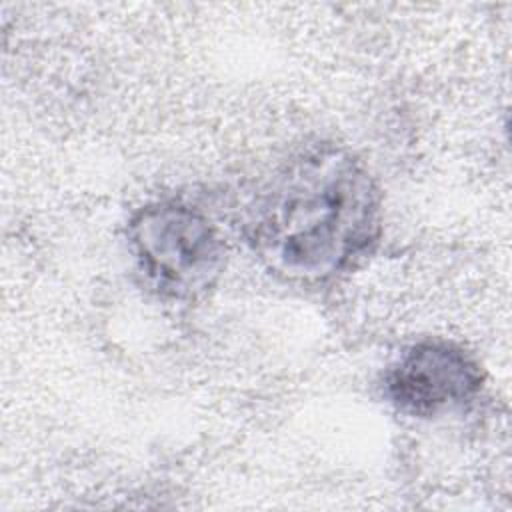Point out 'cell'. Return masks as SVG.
Returning a JSON list of instances; mask_svg holds the SVG:
<instances>
[{"mask_svg": "<svg viewBox=\"0 0 512 512\" xmlns=\"http://www.w3.org/2000/svg\"><path fill=\"white\" fill-rule=\"evenodd\" d=\"M382 196L350 150L318 144L294 154L256 194L246 238L278 278L326 282L358 264L378 242Z\"/></svg>", "mask_w": 512, "mask_h": 512, "instance_id": "cell-1", "label": "cell"}, {"mask_svg": "<svg viewBox=\"0 0 512 512\" xmlns=\"http://www.w3.org/2000/svg\"><path fill=\"white\" fill-rule=\"evenodd\" d=\"M128 246L144 282L170 298L204 294L224 270L218 228L204 212L176 200L142 206L128 224Z\"/></svg>", "mask_w": 512, "mask_h": 512, "instance_id": "cell-2", "label": "cell"}, {"mask_svg": "<svg viewBox=\"0 0 512 512\" xmlns=\"http://www.w3.org/2000/svg\"><path fill=\"white\" fill-rule=\"evenodd\" d=\"M482 380V368L466 348L450 340H422L390 364L384 392L400 412L430 418L472 400Z\"/></svg>", "mask_w": 512, "mask_h": 512, "instance_id": "cell-3", "label": "cell"}]
</instances>
